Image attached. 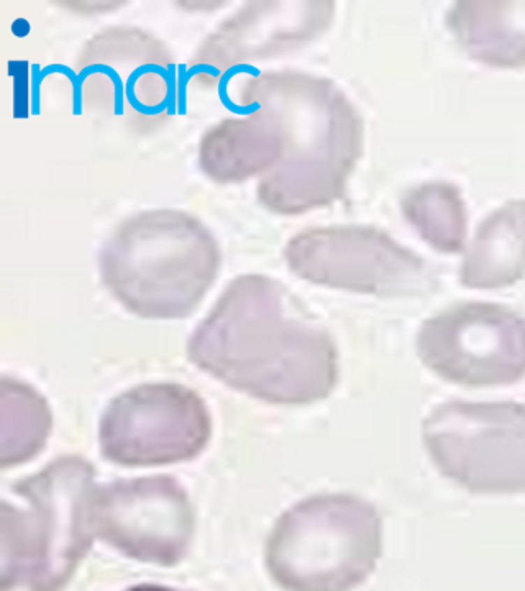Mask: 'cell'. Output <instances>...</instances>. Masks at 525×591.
Here are the masks:
<instances>
[{
	"mask_svg": "<svg viewBox=\"0 0 525 591\" xmlns=\"http://www.w3.org/2000/svg\"><path fill=\"white\" fill-rule=\"evenodd\" d=\"M242 104L265 110L284 130L278 166L258 180V203L278 215L325 207L345 196L363 153V119L334 81L316 74L278 71L248 78Z\"/></svg>",
	"mask_w": 525,
	"mask_h": 591,
	"instance_id": "obj_1",
	"label": "cell"
},
{
	"mask_svg": "<svg viewBox=\"0 0 525 591\" xmlns=\"http://www.w3.org/2000/svg\"><path fill=\"white\" fill-rule=\"evenodd\" d=\"M220 247L202 220L177 209L143 210L110 233L98 255L102 278L145 316H182L220 268Z\"/></svg>",
	"mask_w": 525,
	"mask_h": 591,
	"instance_id": "obj_2",
	"label": "cell"
},
{
	"mask_svg": "<svg viewBox=\"0 0 525 591\" xmlns=\"http://www.w3.org/2000/svg\"><path fill=\"white\" fill-rule=\"evenodd\" d=\"M82 104L102 119L151 131L176 115L177 68L161 40L137 27H112L77 58Z\"/></svg>",
	"mask_w": 525,
	"mask_h": 591,
	"instance_id": "obj_3",
	"label": "cell"
},
{
	"mask_svg": "<svg viewBox=\"0 0 525 591\" xmlns=\"http://www.w3.org/2000/svg\"><path fill=\"white\" fill-rule=\"evenodd\" d=\"M434 465L482 495L525 492V404L452 401L422 424Z\"/></svg>",
	"mask_w": 525,
	"mask_h": 591,
	"instance_id": "obj_4",
	"label": "cell"
},
{
	"mask_svg": "<svg viewBox=\"0 0 525 591\" xmlns=\"http://www.w3.org/2000/svg\"><path fill=\"white\" fill-rule=\"evenodd\" d=\"M276 286L262 276H243L228 291L222 311L200 334L197 351L225 367L281 363L312 388L334 378L330 340L313 328L276 321Z\"/></svg>",
	"mask_w": 525,
	"mask_h": 591,
	"instance_id": "obj_5",
	"label": "cell"
},
{
	"mask_svg": "<svg viewBox=\"0 0 525 591\" xmlns=\"http://www.w3.org/2000/svg\"><path fill=\"white\" fill-rule=\"evenodd\" d=\"M284 260L299 278L379 296H422L437 284L420 256L383 230L335 225L295 233Z\"/></svg>",
	"mask_w": 525,
	"mask_h": 591,
	"instance_id": "obj_6",
	"label": "cell"
},
{
	"mask_svg": "<svg viewBox=\"0 0 525 591\" xmlns=\"http://www.w3.org/2000/svg\"><path fill=\"white\" fill-rule=\"evenodd\" d=\"M417 353L429 370L463 386H503L525 378V317L504 306L465 302L425 321Z\"/></svg>",
	"mask_w": 525,
	"mask_h": 591,
	"instance_id": "obj_7",
	"label": "cell"
},
{
	"mask_svg": "<svg viewBox=\"0 0 525 591\" xmlns=\"http://www.w3.org/2000/svg\"><path fill=\"white\" fill-rule=\"evenodd\" d=\"M335 17L330 0L250 2L210 33L191 61L189 78L215 86L233 68L274 59L323 35Z\"/></svg>",
	"mask_w": 525,
	"mask_h": 591,
	"instance_id": "obj_8",
	"label": "cell"
},
{
	"mask_svg": "<svg viewBox=\"0 0 525 591\" xmlns=\"http://www.w3.org/2000/svg\"><path fill=\"white\" fill-rule=\"evenodd\" d=\"M294 546L299 591H348L374 569L381 553V523L353 499L318 501L304 516Z\"/></svg>",
	"mask_w": 525,
	"mask_h": 591,
	"instance_id": "obj_9",
	"label": "cell"
},
{
	"mask_svg": "<svg viewBox=\"0 0 525 591\" xmlns=\"http://www.w3.org/2000/svg\"><path fill=\"white\" fill-rule=\"evenodd\" d=\"M284 130L265 110L225 119L205 131L199 166L217 184H242L273 171L284 154Z\"/></svg>",
	"mask_w": 525,
	"mask_h": 591,
	"instance_id": "obj_10",
	"label": "cell"
},
{
	"mask_svg": "<svg viewBox=\"0 0 525 591\" xmlns=\"http://www.w3.org/2000/svg\"><path fill=\"white\" fill-rule=\"evenodd\" d=\"M447 27L480 63L525 66V0H458L448 8Z\"/></svg>",
	"mask_w": 525,
	"mask_h": 591,
	"instance_id": "obj_11",
	"label": "cell"
},
{
	"mask_svg": "<svg viewBox=\"0 0 525 591\" xmlns=\"http://www.w3.org/2000/svg\"><path fill=\"white\" fill-rule=\"evenodd\" d=\"M525 276V199L509 200L476 228L459 281L468 288L499 289Z\"/></svg>",
	"mask_w": 525,
	"mask_h": 591,
	"instance_id": "obj_12",
	"label": "cell"
},
{
	"mask_svg": "<svg viewBox=\"0 0 525 591\" xmlns=\"http://www.w3.org/2000/svg\"><path fill=\"white\" fill-rule=\"evenodd\" d=\"M401 207L407 222L435 250L457 253L465 245L466 205L452 182H422L406 192Z\"/></svg>",
	"mask_w": 525,
	"mask_h": 591,
	"instance_id": "obj_13",
	"label": "cell"
},
{
	"mask_svg": "<svg viewBox=\"0 0 525 591\" xmlns=\"http://www.w3.org/2000/svg\"><path fill=\"white\" fill-rule=\"evenodd\" d=\"M125 591H179V590L168 588V586H161V585H138Z\"/></svg>",
	"mask_w": 525,
	"mask_h": 591,
	"instance_id": "obj_14",
	"label": "cell"
}]
</instances>
